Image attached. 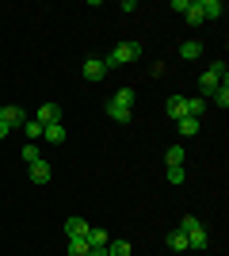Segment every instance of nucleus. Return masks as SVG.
<instances>
[{
	"mask_svg": "<svg viewBox=\"0 0 229 256\" xmlns=\"http://www.w3.org/2000/svg\"><path fill=\"white\" fill-rule=\"evenodd\" d=\"M180 234L187 237V248H195V252H203V248L210 245V234H207V226L199 222L195 214H187L184 222H180Z\"/></svg>",
	"mask_w": 229,
	"mask_h": 256,
	"instance_id": "obj_1",
	"label": "nucleus"
},
{
	"mask_svg": "<svg viewBox=\"0 0 229 256\" xmlns=\"http://www.w3.org/2000/svg\"><path fill=\"white\" fill-rule=\"evenodd\" d=\"M218 84H229V69H226V62H214L207 73L199 76V92H203L199 100H210V92H214Z\"/></svg>",
	"mask_w": 229,
	"mask_h": 256,
	"instance_id": "obj_2",
	"label": "nucleus"
},
{
	"mask_svg": "<svg viewBox=\"0 0 229 256\" xmlns=\"http://www.w3.org/2000/svg\"><path fill=\"white\" fill-rule=\"evenodd\" d=\"M138 58H142V42H119L107 58H103V65H107V69H119V65L138 62Z\"/></svg>",
	"mask_w": 229,
	"mask_h": 256,
	"instance_id": "obj_3",
	"label": "nucleus"
},
{
	"mask_svg": "<svg viewBox=\"0 0 229 256\" xmlns=\"http://www.w3.org/2000/svg\"><path fill=\"white\" fill-rule=\"evenodd\" d=\"M27 118H31V115H27L19 104H8V107H4V115H0V122H4L8 130H23V122H27Z\"/></svg>",
	"mask_w": 229,
	"mask_h": 256,
	"instance_id": "obj_4",
	"label": "nucleus"
},
{
	"mask_svg": "<svg viewBox=\"0 0 229 256\" xmlns=\"http://www.w3.org/2000/svg\"><path fill=\"white\" fill-rule=\"evenodd\" d=\"M80 73H84V80H103V76H107V65H103V58H88V62L80 65Z\"/></svg>",
	"mask_w": 229,
	"mask_h": 256,
	"instance_id": "obj_5",
	"label": "nucleus"
},
{
	"mask_svg": "<svg viewBox=\"0 0 229 256\" xmlns=\"http://www.w3.org/2000/svg\"><path fill=\"white\" fill-rule=\"evenodd\" d=\"M27 176H31V184H50V164L46 160H34V164H27Z\"/></svg>",
	"mask_w": 229,
	"mask_h": 256,
	"instance_id": "obj_6",
	"label": "nucleus"
},
{
	"mask_svg": "<svg viewBox=\"0 0 229 256\" xmlns=\"http://www.w3.org/2000/svg\"><path fill=\"white\" fill-rule=\"evenodd\" d=\"M34 118H38L42 126H50V122H61V107H57V104H42Z\"/></svg>",
	"mask_w": 229,
	"mask_h": 256,
	"instance_id": "obj_7",
	"label": "nucleus"
},
{
	"mask_svg": "<svg viewBox=\"0 0 229 256\" xmlns=\"http://www.w3.org/2000/svg\"><path fill=\"white\" fill-rule=\"evenodd\" d=\"M164 111H168V118H172V122H180V118L187 115V96H172Z\"/></svg>",
	"mask_w": 229,
	"mask_h": 256,
	"instance_id": "obj_8",
	"label": "nucleus"
},
{
	"mask_svg": "<svg viewBox=\"0 0 229 256\" xmlns=\"http://www.w3.org/2000/svg\"><path fill=\"white\" fill-rule=\"evenodd\" d=\"M199 12H203V20H222L226 4L222 0H199Z\"/></svg>",
	"mask_w": 229,
	"mask_h": 256,
	"instance_id": "obj_9",
	"label": "nucleus"
},
{
	"mask_svg": "<svg viewBox=\"0 0 229 256\" xmlns=\"http://www.w3.org/2000/svg\"><path fill=\"white\" fill-rule=\"evenodd\" d=\"M88 230H92V226H88L84 218H76V214H73V218L65 222V237H84Z\"/></svg>",
	"mask_w": 229,
	"mask_h": 256,
	"instance_id": "obj_10",
	"label": "nucleus"
},
{
	"mask_svg": "<svg viewBox=\"0 0 229 256\" xmlns=\"http://www.w3.org/2000/svg\"><path fill=\"white\" fill-rule=\"evenodd\" d=\"M207 104H214V107H222V111H226V107H229V84H218L214 92H210Z\"/></svg>",
	"mask_w": 229,
	"mask_h": 256,
	"instance_id": "obj_11",
	"label": "nucleus"
},
{
	"mask_svg": "<svg viewBox=\"0 0 229 256\" xmlns=\"http://www.w3.org/2000/svg\"><path fill=\"white\" fill-rule=\"evenodd\" d=\"M23 134H27V142H38L46 134V126L38 122V118H27V122H23Z\"/></svg>",
	"mask_w": 229,
	"mask_h": 256,
	"instance_id": "obj_12",
	"label": "nucleus"
},
{
	"mask_svg": "<svg viewBox=\"0 0 229 256\" xmlns=\"http://www.w3.org/2000/svg\"><path fill=\"white\" fill-rule=\"evenodd\" d=\"M42 138H46V142H54V146H61V142H65V122H50Z\"/></svg>",
	"mask_w": 229,
	"mask_h": 256,
	"instance_id": "obj_13",
	"label": "nucleus"
},
{
	"mask_svg": "<svg viewBox=\"0 0 229 256\" xmlns=\"http://www.w3.org/2000/svg\"><path fill=\"white\" fill-rule=\"evenodd\" d=\"M84 241H88V245H92V248H107V241H111V237L103 234V230H96V226H92V230H88V234H84Z\"/></svg>",
	"mask_w": 229,
	"mask_h": 256,
	"instance_id": "obj_14",
	"label": "nucleus"
},
{
	"mask_svg": "<svg viewBox=\"0 0 229 256\" xmlns=\"http://www.w3.org/2000/svg\"><path fill=\"white\" fill-rule=\"evenodd\" d=\"M168 248H172V252H191V248H187V237L180 234V226L168 234Z\"/></svg>",
	"mask_w": 229,
	"mask_h": 256,
	"instance_id": "obj_15",
	"label": "nucleus"
},
{
	"mask_svg": "<svg viewBox=\"0 0 229 256\" xmlns=\"http://www.w3.org/2000/svg\"><path fill=\"white\" fill-rule=\"evenodd\" d=\"M107 115L115 118V122H130V107H122V104L111 100V104H107Z\"/></svg>",
	"mask_w": 229,
	"mask_h": 256,
	"instance_id": "obj_16",
	"label": "nucleus"
},
{
	"mask_svg": "<svg viewBox=\"0 0 229 256\" xmlns=\"http://www.w3.org/2000/svg\"><path fill=\"white\" fill-rule=\"evenodd\" d=\"M184 20L191 23V27H199V23H203V12H199V0H187V8H184Z\"/></svg>",
	"mask_w": 229,
	"mask_h": 256,
	"instance_id": "obj_17",
	"label": "nucleus"
},
{
	"mask_svg": "<svg viewBox=\"0 0 229 256\" xmlns=\"http://www.w3.org/2000/svg\"><path fill=\"white\" fill-rule=\"evenodd\" d=\"M176 130L184 134V138H191V134H199V118H191V115H184L180 122H176Z\"/></svg>",
	"mask_w": 229,
	"mask_h": 256,
	"instance_id": "obj_18",
	"label": "nucleus"
},
{
	"mask_svg": "<svg viewBox=\"0 0 229 256\" xmlns=\"http://www.w3.org/2000/svg\"><path fill=\"white\" fill-rule=\"evenodd\" d=\"M88 252H92V245L84 237H69V256H88Z\"/></svg>",
	"mask_w": 229,
	"mask_h": 256,
	"instance_id": "obj_19",
	"label": "nucleus"
},
{
	"mask_svg": "<svg viewBox=\"0 0 229 256\" xmlns=\"http://www.w3.org/2000/svg\"><path fill=\"white\" fill-rule=\"evenodd\" d=\"M199 54H203V42H184L180 46V58H184V62H195Z\"/></svg>",
	"mask_w": 229,
	"mask_h": 256,
	"instance_id": "obj_20",
	"label": "nucleus"
},
{
	"mask_svg": "<svg viewBox=\"0 0 229 256\" xmlns=\"http://www.w3.org/2000/svg\"><path fill=\"white\" fill-rule=\"evenodd\" d=\"M107 256H130V241H107Z\"/></svg>",
	"mask_w": 229,
	"mask_h": 256,
	"instance_id": "obj_21",
	"label": "nucleus"
},
{
	"mask_svg": "<svg viewBox=\"0 0 229 256\" xmlns=\"http://www.w3.org/2000/svg\"><path fill=\"white\" fill-rule=\"evenodd\" d=\"M164 160H168V168H172V164H184V146H172V150L164 153Z\"/></svg>",
	"mask_w": 229,
	"mask_h": 256,
	"instance_id": "obj_22",
	"label": "nucleus"
},
{
	"mask_svg": "<svg viewBox=\"0 0 229 256\" xmlns=\"http://www.w3.org/2000/svg\"><path fill=\"white\" fill-rule=\"evenodd\" d=\"M115 104H122V107H134V88H119V92H115Z\"/></svg>",
	"mask_w": 229,
	"mask_h": 256,
	"instance_id": "obj_23",
	"label": "nucleus"
},
{
	"mask_svg": "<svg viewBox=\"0 0 229 256\" xmlns=\"http://www.w3.org/2000/svg\"><path fill=\"white\" fill-rule=\"evenodd\" d=\"M23 160H27V164L42 160V157H38V146H34V142H27V146H23Z\"/></svg>",
	"mask_w": 229,
	"mask_h": 256,
	"instance_id": "obj_24",
	"label": "nucleus"
},
{
	"mask_svg": "<svg viewBox=\"0 0 229 256\" xmlns=\"http://www.w3.org/2000/svg\"><path fill=\"white\" fill-rule=\"evenodd\" d=\"M184 164H172V168H168V184H184Z\"/></svg>",
	"mask_w": 229,
	"mask_h": 256,
	"instance_id": "obj_25",
	"label": "nucleus"
},
{
	"mask_svg": "<svg viewBox=\"0 0 229 256\" xmlns=\"http://www.w3.org/2000/svg\"><path fill=\"white\" fill-rule=\"evenodd\" d=\"M88 256H107V248H92V252H88Z\"/></svg>",
	"mask_w": 229,
	"mask_h": 256,
	"instance_id": "obj_26",
	"label": "nucleus"
},
{
	"mask_svg": "<svg viewBox=\"0 0 229 256\" xmlns=\"http://www.w3.org/2000/svg\"><path fill=\"white\" fill-rule=\"evenodd\" d=\"M8 134H11V130H8V126H4V122H0V138H8Z\"/></svg>",
	"mask_w": 229,
	"mask_h": 256,
	"instance_id": "obj_27",
	"label": "nucleus"
},
{
	"mask_svg": "<svg viewBox=\"0 0 229 256\" xmlns=\"http://www.w3.org/2000/svg\"><path fill=\"white\" fill-rule=\"evenodd\" d=\"M0 115H4V104H0Z\"/></svg>",
	"mask_w": 229,
	"mask_h": 256,
	"instance_id": "obj_28",
	"label": "nucleus"
}]
</instances>
